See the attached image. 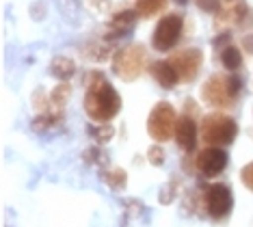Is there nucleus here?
<instances>
[{
    "instance_id": "nucleus-1",
    "label": "nucleus",
    "mask_w": 253,
    "mask_h": 227,
    "mask_svg": "<svg viewBox=\"0 0 253 227\" xmlns=\"http://www.w3.org/2000/svg\"><path fill=\"white\" fill-rule=\"evenodd\" d=\"M84 113L91 121H111L122 110V97L115 91V87L108 83V78L102 72H89L84 76Z\"/></svg>"
},
{
    "instance_id": "nucleus-2",
    "label": "nucleus",
    "mask_w": 253,
    "mask_h": 227,
    "mask_svg": "<svg viewBox=\"0 0 253 227\" xmlns=\"http://www.w3.org/2000/svg\"><path fill=\"white\" fill-rule=\"evenodd\" d=\"M240 95V78L236 74H212L201 85V100L216 110H227Z\"/></svg>"
},
{
    "instance_id": "nucleus-3",
    "label": "nucleus",
    "mask_w": 253,
    "mask_h": 227,
    "mask_svg": "<svg viewBox=\"0 0 253 227\" xmlns=\"http://www.w3.org/2000/svg\"><path fill=\"white\" fill-rule=\"evenodd\" d=\"M199 136L208 147H225V145H232L238 136V124L234 117L216 110L201 119Z\"/></svg>"
},
{
    "instance_id": "nucleus-4",
    "label": "nucleus",
    "mask_w": 253,
    "mask_h": 227,
    "mask_svg": "<svg viewBox=\"0 0 253 227\" xmlns=\"http://www.w3.org/2000/svg\"><path fill=\"white\" fill-rule=\"evenodd\" d=\"M232 208H234V197L225 184H204V193L199 197V212L204 210L210 219L221 221L232 212Z\"/></svg>"
},
{
    "instance_id": "nucleus-5",
    "label": "nucleus",
    "mask_w": 253,
    "mask_h": 227,
    "mask_svg": "<svg viewBox=\"0 0 253 227\" xmlns=\"http://www.w3.org/2000/svg\"><path fill=\"white\" fill-rule=\"evenodd\" d=\"M145 63H147L145 48L141 44H130L113 54V74H117L122 80H134L145 69Z\"/></svg>"
},
{
    "instance_id": "nucleus-6",
    "label": "nucleus",
    "mask_w": 253,
    "mask_h": 227,
    "mask_svg": "<svg viewBox=\"0 0 253 227\" xmlns=\"http://www.w3.org/2000/svg\"><path fill=\"white\" fill-rule=\"evenodd\" d=\"M175 126H177V115H175L173 104L158 102L156 106L149 110L147 132L156 143H165L171 136H175Z\"/></svg>"
},
{
    "instance_id": "nucleus-7",
    "label": "nucleus",
    "mask_w": 253,
    "mask_h": 227,
    "mask_svg": "<svg viewBox=\"0 0 253 227\" xmlns=\"http://www.w3.org/2000/svg\"><path fill=\"white\" fill-rule=\"evenodd\" d=\"M182 31H184V17L182 15H177V13L163 15L158 20L156 28H154L152 48L156 52L173 50L177 45V42H180V37H182Z\"/></svg>"
},
{
    "instance_id": "nucleus-8",
    "label": "nucleus",
    "mask_w": 253,
    "mask_h": 227,
    "mask_svg": "<svg viewBox=\"0 0 253 227\" xmlns=\"http://www.w3.org/2000/svg\"><path fill=\"white\" fill-rule=\"evenodd\" d=\"M229 165V156L223 147H204L195 158V169L204 178H216Z\"/></svg>"
},
{
    "instance_id": "nucleus-9",
    "label": "nucleus",
    "mask_w": 253,
    "mask_h": 227,
    "mask_svg": "<svg viewBox=\"0 0 253 227\" xmlns=\"http://www.w3.org/2000/svg\"><path fill=\"white\" fill-rule=\"evenodd\" d=\"M169 63L175 67V72L180 74V80L184 83H193L197 78L199 69H201V63H204V52L199 48H186V50H180L175 54L169 56Z\"/></svg>"
},
{
    "instance_id": "nucleus-10",
    "label": "nucleus",
    "mask_w": 253,
    "mask_h": 227,
    "mask_svg": "<svg viewBox=\"0 0 253 227\" xmlns=\"http://www.w3.org/2000/svg\"><path fill=\"white\" fill-rule=\"evenodd\" d=\"M199 141V126L195 124V119L191 115L184 113L182 117H177V126H175V143L177 147L186 154H191L197 147Z\"/></svg>"
},
{
    "instance_id": "nucleus-11",
    "label": "nucleus",
    "mask_w": 253,
    "mask_h": 227,
    "mask_svg": "<svg viewBox=\"0 0 253 227\" xmlns=\"http://www.w3.org/2000/svg\"><path fill=\"white\" fill-rule=\"evenodd\" d=\"M136 17H139V11L134 9H126V11H119V13L113 15V20L108 22L111 31L106 33V42H115V39H124L134 31L136 26Z\"/></svg>"
},
{
    "instance_id": "nucleus-12",
    "label": "nucleus",
    "mask_w": 253,
    "mask_h": 227,
    "mask_svg": "<svg viewBox=\"0 0 253 227\" xmlns=\"http://www.w3.org/2000/svg\"><path fill=\"white\" fill-rule=\"evenodd\" d=\"M147 72L163 89H173L180 83V74L175 72V67L169 61H152L147 65Z\"/></svg>"
},
{
    "instance_id": "nucleus-13",
    "label": "nucleus",
    "mask_w": 253,
    "mask_h": 227,
    "mask_svg": "<svg viewBox=\"0 0 253 227\" xmlns=\"http://www.w3.org/2000/svg\"><path fill=\"white\" fill-rule=\"evenodd\" d=\"M249 13V7H247L245 0H236V2H229L227 7H221V11L216 13V26H238L240 22L245 20V15Z\"/></svg>"
},
{
    "instance_id": "nucleus-14",
    "label": "nucleus",
    "mask_w": 253,
    "mask_h": 227,
    "mask_svg": "<svg viewBox=\"0 0 253 227\" xmlns=\"http://www.w3.org/2000/svg\"><path fill=\"white\" fill-rule=\"evenodd\" d=\"M50 74L54 76L61 83H67L74 74H76V61L70 59V56H54L52 63H50Z\"/></svg>"
},
{
    "instance_id": "nucleus-15",
    "label": "nucleus",
    "mask_w": 253,
    "mask_h": 227,
    "mask_svg": "<svg viewBox=\"0 0 253 227\" xmlns=\"http://www.w3.org/2000/svg\"><path fill=\"white\" fill-rule=\"evenodd\" d=\"M100 180L111 190H124L126 184H128V173H126L122 167H111V169H104V171L100 173Z\"/></svg>"
},
{
    "instance_id": "nucleus-16",
    "label": "nucleus",
    "mask_w": 253,
    "mask_h": 227,
    "mask_svg": "<svg viewBox=\"0 0 253 227\" xmlns=\"http://www.w3.org/2000/svg\"><path fill=\"white\" fill-rule=\"evenodd\" d=\"M84 54L89 56V61H97V63H102V61H106L108 56H113L115 52H113V45L111 42H91L87 45V50H84Z\"/></svg>"
},
{
    "instance_id": "nucleus-17",
    "label": "nucleus",
    "mask_w": 253,
    "mask_h": 227,
    "mask_svg": "<svg viewBox=\"0 0 253 227\" xmlns=\"http://www.w3.org/2000/svg\"><path fill=\"white\" fill-rule=\"evenodd\" d=\"M89 136L93 138L97 145H106L115 136V128L108 124V121H102V124H91L89 126Z\"/></svg>"
},
{
    "instance_id": "nucleus-18",
    "label": "nucleus",
    "mask_w": 253,
    "mask_h": 227,
    "mask_svg": "<svg viewBox=\"0 0 253 227\" xmlns=\"http://www.w3.org/2000/svg\"><path fill=\"white\" fill-rule=\"evenodd\" d=\"M221 65L225 67L227 72L240 69V65H243V54H240V50L236 48V45H227V48L221 52Z\"/></svg>"
},
{
    "instance_id": "nucleus-19",
    "label": "nucleus",
    "mask_w": 253,
    "mask_h": 227,
    "mask_svg": "<svg viewBox=\"0 0 253 227\" xmlns=\"http://www.w3.org/2000/svg\"><path fill=\"white\" fill-rule=\"evenodd\" d=\"M63 119H59L56 115L52 113H37L35 117L31 119V130L33 132H45V130H50V128H54V126H59Z\"/></svg>"
},
{
    "instance_id": "nucleus-20",
    "label": "nucleus",
    "mask_w": 253,
    "mask_h": 227,
    "mask_svg": "<svg viewBox=\"0 0 253 227\" xmlns=\"http://www.w3.org/2000/svg\"><path fill=\"white\" fill-rule=\"evenodd\" d=\"M80 158H83L84 165H102V167L108 165V154L102 149V145H91V147L83 151Z\"/></svg>"
},
{
    "instance_id": "nucleus-21",
    "label": "nucleus",
    "mask_w": 253,
    "mask_h": 227,
    "mask_svg": "<svg viewBox=\"0 0 253 227\" xmlns=\"http://www.w3.org/2000/svg\"><path fill=\"white\" fill-rule=\"evenodd\" d=\"M165 4H167V0H136L134 7L141 17H152V15L160 13V11L165 9Z\"/></svg>"
},
{
    "instance_id": "nucleus-22",
    "label": "nucleus",
    "mask_w": 253,
    "mask_h": 227,
    "mask_svg": "<svg viewBox=\"0 0 253 227\" xmlns=\"http://www.w3.org/2000/svg\"><path fill=\"white\" fill-rule=\"evenodd\" d=\"M177 195H180V182H177V180H171V182H167L163 188H160L158 201L163 203V206H169V203L175 201Z\"/></svg>"
},
{
    "instance_id": "nucleus-23",
    "label": "nucleus",
    "mask_w": 253,
    "mask_h": 227,
    "mask_svg": "<svg viewBox=\"0 0 253 227\" xmlns=\"http://www.w3.org/2000/svg\"><path fill=\"white\" fill-rule=\"evenodd\" d=\"M70 95H72V87L70 83H61V85H56L52 93H50V97H52V104L56 108H63L65 106V102L70 100Z\"/></svg>"
},
{
    "instance_id": "nucleus-24",
    "label": "nucleus",
    "mask_w": 253,
    "mask_h": 227,
    "mask_svg": "<svg viewBox=\"0 0 253 227\" xmlns=\"http://www.w3.org/2000/svg\"><path fill=\"white\" fill-rule=\"evenodd\" d=\"M147 160L152 162L154 167H163L165 165V149H163V145H152V147L147 149Z\"/></svg>"
},
{
    "instance_id": "nucleus-25",
    "label": "nucleus",
    "mask_w": 253,
    "mask_h": 227,
    "mask_svg": "<svg viewBox=\"0 0 253 227\" xmlns=\"http://www.w3.org/2000/svg\"><path fill=\"white\" fill-rule=\"evenodd\" d=\"M195 4H197L199 11H204V13H218L221 11V0H195Z\"/></svg>"
},
{
    "instance_id": "nucleus-26",
    "label": "nucleus",
    "mask_w": 253,
    "mask_h": 227,
    "mask_svg": "<svg viewBox=\"0 0 253 227\" xmlns=\"http://www.w3.org/2000/svg\"><path fill=\"white\" fill-rule=\"evenodd\" d=\"M212 45H214L216 50H218V48L225 50L227 45H232V33H229V31H221L214 39H212Z\"/></svg>"
},
{
    "instance_id": "nucleus-27",
    "label": "nucleus",
    "mask_w": 253,
    "mask_h": 227,
    "mask_svg": "<svg viewBox=\"0 0 253 227\" xmlns=\"http://www.w3.org/2000/svg\"><path fill=\"white\" fill-rule=\"evenodd\" d=\"M240 180H243V184L253 193V162H249V165L243 167V171H240Z\"/></svg>"
},
{
    "instance_id": "nucleus-28",
    "label": "nucleus",
    "mask_w": 253,
    "mask_h": 227,
    "mask_svg": "<svg viewBox=\"0 0 253 227\" xmlns=\"http://www.w3.org/2000/svg\"><path fill=\"white\" fill-rule=\"evenodd\" d=\"M43 13H45L43 2H35V4H33V7H31V17H33V20L42 22V20H43Z\"/></svg>"
},
{
    "instance_id": "nucleus-29",
    "label": "nucleus",
    "mask_w": 253,
    "mask_h": 227,
    "mask_svg": "<svg viewBox=\"0 0 253 227\" xmlns=\"http://www.w3.org/2000/svg\"><path fill=\"white\" fill-rule=\"evenodd\" d=\"M240 45H243L245 52H249V54H253V33H247L243 39H240Z\"/></svg>"
},
{
    "instance_id": "nucleus-30",
    "label": "nucleus",
    "mask_w": 253,
    "mask_h": 227,
    "mask_svg": "<svg viewBox=\"0 0 253 227\" xmlns=\"http://www.w3.org/2000/svg\"><path fill=\"white\" fill-rule=\"evenodd\" d=\"M249 26H253V11L251 9H249V13L245 15V20L238 24V28H249Z\"/></svg>"
},
{
    "instance_id": "nucleus-31",
    "label": "nucleus",
    "mask_w": 253,
    "mask_h": 227,
    "mask_svg": "<svg viewBox=\"0 0 253 227\" xmlns=\"http://www.w3.org/2000/svg\"><path fill=\"white\" fill-rule=\"evenodd\" d=\"M173 2L177 4V7H186V4H188V0H173Z\"/></svg>"
},
{
    "instance_id": "nucleus-32",
    "label": "nucleus",
    "mask_w": 253,
    "mask_h": 227,
    "mask_svg": "<svg viewBox=\"0 0 253 227\" xmlns=\"http://www.w3.org/2000/svg\"><path fill=\"white\" fill-rule=\"evenodd\" d=\"M223 2H236V0H223Z\"/></svg>"
}]
</instances>
